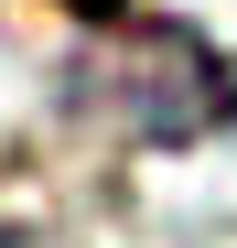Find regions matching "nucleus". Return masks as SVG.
I'll use <instances>...</instances> for the list:
<instances>
[{
  "label": "nucleus",
  "mask_w": 237,
  "mask_h": 248,
  "mask_svg": "<svg viewBox=\"0 0 237 248\" xmlns=\"http://www.w3.org/2000/svg\"><path fill=\"white\" fill-rule=\"evenodd\" d=\"M65 11H75V22H118L130 0H65Z\"/></svg>",
  "instance_id": "nucleus-2"
},
{
  "label": "nucleus",
  "mask_w": 237,
  "mask_h": 248,
  "mask_svg": "<svg viewBox=\"0 0 237 248\" xmlns=\"http://www.w3.org/2000/svg\"><path fill=\"white\" fill-rule=\"evenodd\" d=\"M75 108L108 119V130L140 140V151H183V140H205V130L237 119V76H226V54L194 22L118 11L108 44L87 54V76H75Z\"/></svg>",
  "instance_id": "nucleus-1"
},
{
  "label": "nucleus",
  "mask_w": 237,
  "mask_h": 248,
  "mask_svg": "<svg viewBox=\"0 0 237 248\" xmlns=\"http://www.w3.org/2000/svg\"><path fill=\"white\" fill-rule=\"evenodd\" d=\"M0 248H54V237H32V227H0Z\"/></svg>",
  "instance_id": "nucleus-3"
}]
</instances>
